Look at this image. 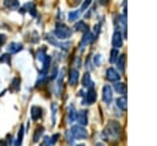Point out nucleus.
Segmentation results:
<instances>
[{"mask_svg": "<svg viewBox=\"0 0 157 146\" xmlns=\"http://www.w3.org/2000/svg\"><path fill=\"white\" fill-rule=\"evenodd\" d=\"M103 137L104 139H113V140H117V139H120L121 136V128H120V124L117 123V121H109L107 124V128L104 129L103 131Z\"/></svg>", "mask_w": 157, "mask_h": 146, "instance_id": "nucleus-1", "label": "nucleus"}, {"mask_svg": "<svg viewBox=\"0 0 157 146\" xmlns=\"http://www.w3.org/2000/svg\"><path fill=\"white\" fill-rule=\"evenodd\" d=\"M71 34H72V31L67 26L61 25V23H58L54 29V37L59 38V39H66V38L71 37Z\"/></svg>", "mask_w": 157, "mask_h": 146, "instance_id": "nucleus-2", "label": "nucleus"}, {"mask_svg": "<svg viewBox=\"0 0 157 146\" xmlns=\"http://www.w3.org/2000/svg\"><path fill=\"white\" fill-rule=\"evenodd\" d=\"M37 59H38V60L40 61V64H42L40 72H42V74H45V72L48 71V69H49L50 58L45 54V49H44V48H42V49H39V50L37 52Z\"/></svg>", "mask_w": 157, "mask_h": 146, "instance_id": "nucleus-3", "label": "nucleus"}, {"mask_svg": "<svg viewBox=\"0 0 157 146\" xmlns=\"http://www.w3.org/2000/svg\"><path fill=\"white\" fill-rule=\"evenodd\" d=\"M71 134H72L74 139H77V140H82V139H86V137L88 136L87 130H86L82 125L72 126V129H71Z\"/></svg>", "mask_w": 157, "mask_h": 146, "instance_id": "nucleus-4", "label": "nucleus"}, {"mask_svg": "<svg viewBox=\"0 0 157 146\" xmlns=\"http://www.w3.org/2000/svg\"><path fill=\"white\" fill-rule=\"evenodd\" d=\"M105 77H107L108 81H113V82H117V81L120 80V75H119V74L117 72V70L113 69V67H109V69L105 71Z\"/></svg>", "mask_w": 157, "mask_h": 146, "instance_id": "nucleus-5", "label": "nucleus"}, {"mask_svg": "<svg viewBox=\"0 0 157 146\" xmlns=\"http://www.w3.org/2000/svg\"><path fill=\"white\" fill-rule=\"evenodd\" d=\"M112 44L114 48L119 49L121 45H123V38H121V34L119 31H115L114 34H113V38H112Z\"/></svg>", "mask_w": 157, "mask_h": 146, "instance_id": "nucleus-6", "label": "nucleus"}, {"mask_svg": "<svg viewBox=\"0 0 157 146\" xmlns=\"http://www.w3.org/2000/svg\"><path fill=\"white\" fill-rule=\"evenodd\" d=\"M96 98H97L96 92H94L93 87H91V88L87 91V93H86V97H85V99H83V104H86V103H87V104H92V103H94Z\"/></svg>", "mask_w": 157, "mask_h": 146, "instance_id": "nucleus-7", "label": "nucleus"}, {"mask_svg": "<svg viewBox=\"0 0 157 146\" xmlns=\"http://www.w3.org/2000/svg\"><path fill=\"white\" fill-rule=\"evenodd\" d=\"M112 98H113L112 88H110L108 85H105V86L103 87V101L108 104V103H110V102H112Z\"/></svg>", "mask_w": 157, "mask_h": 146, "instance_id": "nucleus-8", "label": "nucleus"}, {"mask_svg": "<svg viewBox=\"0 0 157 146\" xmlns=\"http://www.w3.org/2000/svg\"><path fill=\"white\" fill-rule=\"evenodd\" d=\"M93 38H94V36H93L91 32H88V31L85 32V34H83V37H82V39H81V49H82L83 47H86L87 44L92 43Z\"/></svg>", "mask_w": 157, "mask_h": 146, "instance_id": "nucleus-9", "label": "nucleus"}, {"mask_svg": "<svg viewBox=\"0 0 157 146\" xmlns=\"http://www.w3.org/2000/svg\"><path fill=\"white\" fill-rule=\"evenodd\" d=\"M78 81V70L76 69H71L70 70V75H69V85L75 86Z\"/></svg>", "mask_w": 157, "mask_h": 146, "instance_id": "nucleus-10", "label": "nucleus"}, {"mask_svg": "<svg viewBox=\"0 0 157 146\" xmlns=\"http://www.w3.org/2000/svg\"><path fill=\"white\" fill-rule=\"evenodd\" d=\"M22 48H23V45H22L21 43L12 42V43H10V44L7 45V52H9L10 54H13V53H18L20 50H22Z\"/></svg>", "mask_w": 157, "mask_h": 146, "instance_id": "nucleus-11", "label": "nucleus"}, {"mask_svg": "<svg viewBox=\"0 0 157 146\" xmlns=\"http://www.w3.org/2000/svg\"><path fill=\"white\" fill-rule=\"evenodd\" d=\"M76 120L80 125H86L87 124V112L86 110H81L78 113H76Z\"/></svg>", "mask_w": 157, "mask_h": 146, "instance_id": "nucleus-12", "label": "nucleus"}, {"mask_svg": "<svg viewBox=\"0 0 157 146\" xmlns=\"http://www.w3.org/2000/svg\"><path fill=\"white\" fill-rule=\"evenodd\" d=\"M31 115H32V119L33 120H38L42 117V108L40 107H37V106H33L31 108Z\"/></svg>", "mask_w": 157, "mask_h": 146, "instance_id": "nucleus-13", "label": "nucleus"}, {"mask_svg": "<svg viewBox=\"0 0 157 146\" xmlns=\"http://www.w3.org/2000/svg\"><path fill=\"white\" fill-rule=\"evenodd\" d=\"M4 5L10 10H16L20 7L18 0H4Z\"/></svg>", "mask_w": 157, "mask_h": 146, "instance_id": "nucleus-14", "label": "nucleus"}, {"mask_svg": "<svg viewBox=\"0 0 157 146\" xmlns=\"http://www.w3.org/2000/svg\"><path fill=\"white\" fill-rule=\"evenodd\" d=\"M82 85H83V87H93V82H92V80H91V75H90V72H86L85 75H83V79H82Z\"/></svg>", "mask_w": 157, "mask_h": 146, "instance_id": "nucleus-15", "label": "nucleus"}, {"mask_svg": "<svg viewBox=\"0 0 157 146\" xmlns=\"http://www.w3.org/2000/svg\"><path fill=\"white\" fill-rule=\"evenodd\" d=\"M115 63H117V67L123 72L124 71V65H125V55L119 54V58L115 60Z\"/></svg>", "mask_w": 157, "mask_h": 146, "instance_id": "nucleus-16", "label": "nucleus"}, {"mask_svg": "<svg viewBox=\"0 0 157 146\" xmlns=\"http://www.w3.org/2000/svg\"><path fill=\"white\" fill-rule=\"evenodd\" d=\"M76 113H77V112L75 110L74 106H70L69 112H67V120H69V123H72V121L76 120Z\"/></svg>", "mask_w": 157, "mask_h": 146, "instance_id": "nucleus-17", "label": "nucleus"}, {"mask_svg": "<svg viewBox=\"0 0 157 146\" xmlns=\"http://www.w3.org/2000/svg\"><path fill=\"white\" fill-rule=\"evenodd\" d=\"M114 90L120 94H124L126 92V87H125V85L123 82H115L114 83Z\"/></svg>", "mask_w": 157, "mask_h": 146, "instance_id": "nucleus-18", "label": "nucleus"}, {"mask_svg": "<svg viewBox=\"0 0 157 146\" xmlns=\"http://www.w3.org/2000/svg\"><path fill=\"white\" fill-rule=\"evenodd\" d=\"M75 29L77 32H87L88 31V27H87V25L83 21H80V22H77L75 25Z\"/></svg>", "mask_w": 157, "mask_h": 146, "instance_id": "nucleus-19", "label": "nucleus"}, {"mask_svg": "<svg viewBox=\"0 0 157 146\" xmlns=\"http://www.w3.org/2000/svg\"><path fill=\"white\" fill-rule=\"evenodd\" d=\"M25 9L33 16V17H36L37 16V12H36V6H34V4L33 2H27L26 5H25Z\"/></svg>", "mask_w": 157, "mask_h": 146, "instance_id": "nucleus-20", "label": "nucleus"}, {"mask_svg": "<svg viewBox=\"0 0 157 146\" xmlns=\"http://www.w3.org/2000/svg\"><path fill=\"white\" fill-rule=\"evenodd\" d=\"M117 106L121 109V110H125L126 109V97H120L117 99Z\"/></svg>", "mask_w": 157, "mask_h": 146, "instance_id": "nucleus-21", "label": "nucleus"}, {"mask_svg": "<svg viewBox=\"0 0 157 146\" xmlns=\"http://www.w3.org/2000/svg\"><path fill=\"white\" fill-rule=\"evenodd\" d=\"M43 133H44V129H43V128L37 129V130H36V133H34V136H33V141H34V142L39 141V139L42 137V134H43Z\"/></svg>", "mask_w": 157, "mask_h": 146, "instance_id": "nucleus-22", "label": "nucleus"}, {"mask_svg": "<svg viewBox=\"0 0 157 146\" xmlns=\"http://www.w3.org/2000/svg\"><path fill=\"white\" fill-rule=\"evenodd\" d=\"M118 55H119V52H118V49H117V48L112 49V52H110V59H109V61H110V63H115V60L118 59Z\"/></svg>", "mask_w": 157, "mask_h": 146, "instance_id": "nucleus-23", "label": "nucleus"}, {"mask_svg": "<svg viewBox=\"0 0 157 146\" xmlns=\"http://www.w3.org/2000/svg\"><path fill=\"white\" fill-rule=\"evenodd\" d=\"M80 16V11H71L69 12V21H75Z\"/></svg>", "mask_w": 157, "mask_h": 146, "instance_id": "nucleus-24", "label": "nucleus"}, {"mask_svg": "<svg viewBox=\"0 0 157 146\" xmlns=\"http://www.w3.org/2000/svg\"><path fill=\"white\" fill-rule=\"evenodd\" d=\"M11 91H13V90H16V88H18V86H20V79L18 77H15L13 80H12V82H11Z\"/></svg>", "mask_w": 157, "mask_h": 146, "instance_id": "nucleus-25", "label": "nucleus"}, {"mask_svg": "<svg viewBox=\"0 0 157 146\" xmlns=\"http://www.w3.org/2000/svg\"><path fill=\"white\" fill-rule=\"evenodd\" d=\"M22 137H23V128L21 126V128H20V131H18V135H17V146L21 145V142H22Z\"/></svg>", "mask_w": 157, "mask_h": 146, "instance_id": "nucleus-26", "label": "nucleus"}, {"mask_svg": "<svg viewBox=\"0 0 157 146\" xmlns=\"http://www.w3.org/2000/svg\"><path fill=\"white\" fill-rule=\"evenodd\" d=\"M91 2H92V0H85L83 4H82V6H81V11H85L86 9H88L90 5H91Z\"/></svg>", "mask_w": 157, "mask_h": 146, "instance_id": "nucleus-27", "label": "nucleus"}, {"mask_svg": "<svg viewBox=\"0 0 157 146\" xmlns=\"http://www.w3.org/2000/svg\"><path fill=\"white\" fill-rule=\"evenodd\" d=\"M66 139L69 140V145H72L74 144V136L70 131H66Z\"/></svg>", "mask_w": 157, "mask_h": 146, "instance_id": "nucleus-28", "label": "nucleus"}, {"mask_svg": "<svg viewBox=\"0 0 157 146\" xmlns=\"http://www.w3.org/2000/svg\"><path fill=\"white\" fill-rule=\"evenodd\" d=\"M0 61L1 63H9L10 61V55L9 54H2V56L0 58Z\"/></svg>", "mask_w": 157, "mask_h": 146, "instance_id": "nucleus-29", "label": "nucleus"}, {"mask_svg": "<svg viewBox=\"0 0 157 146\" xmlns=\"http://www.w3.org/2000/svg\"><path fill=\"white\" fill-rule=\"evenodd\" d=\"M101 61H102V56L98 54L94 56V65H101Z\"/></svg>", "mask_w": 157, "mask_h": 146, "instance_id": "nucleus-30", "label": "nucleus"}, {"mask_svg": "<svg viewBox=\"0 0 157 146\" xmlns=\"http://www.w3.org/2000/svg\"><path fill=\"white\" fill-rule=\"evenodd\" d=\"M5 42H6V36L5 34H0V48H1V45H4Z\"/></svg>", "mask_w": 157, "mask_h": 146, "instance_id": "nucleus-31", "label": "nucleus"}, {"mask_svg": "<svg viewBox=\"0 0 157 146\" xmlns=\"http://www.w3.org/2000/svg\"><path fill=\"white\" fill-rule=\"evenodd\" d=\"M0 146H9L4 140H0Z\"/></svg>", "mask_w": 157, "mask_h": 146, "instance_id": "nucleus-32", "label": "nucleus"}, {"mask_svg": "<svg viewBox=\"0 0 157 146\" xmlns=\"http://www.w3.org/2000/svg\"><path fill=\"white\" fill-rule=\"evenodd\" d=\"M96 146H104V145H103V144H102V142H98V144H97V145H96Z\"/></svg>", "mask_w": 157, "mask_h": 146, "instance_id": "nucleus-33", "label": "nucleus"}, {"mask_svg": "<svg viewBox=\"0 0 157 146\" xmlns=\"http://www.w3.org/2000/svg\"><path fill=\"white\" fill-rule=\"evenodd\" d=\"M77 146H85V145H83V144H80V145H77Z\"/></svg>", "mask_w": 157, "mask_h": 146, "instance_id": "nucleus-34", "label": "nucleus"}]
</instances>
